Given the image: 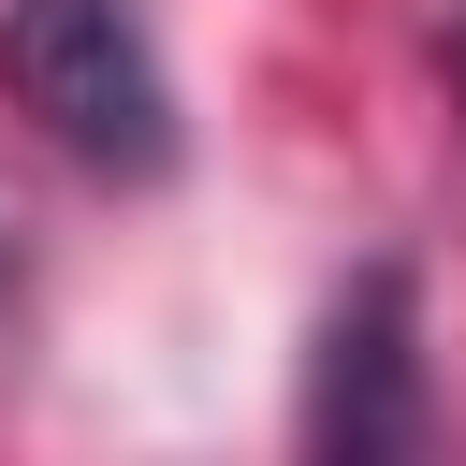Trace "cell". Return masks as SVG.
<instances>
[{"mask_svg": "<svg viewBox=\"0 0 466 466\" xmlns=\"http://www.w3.org/2000/svg\"><path fill=\"white\" fill-rule=\"evenodd\" d=\"M437 73H451V116H466V15L437 29Z\"/></svg>", "mask_w": 466, "mask_h": 466, "instance_id": "obj_3", "label": "cell"}, {"mask_svg": "<svg viewBox=\"0 0 466 466\" xmlns=\"http://www.w3.org/2000/svg\"><path fill=\"white\" fill-rule=\"evenodd\" d=\"M437 437V393H422V291L408 262H364L320 320V364H306V451L320 466H408Z\"/></svg>", "mask_w": 466, "mask_h": 466, "instance_id": "obj_2", "label": "cell"}, {"mask_svg": "<svg viewBox=\"0 0 466 466\" xmlns=\"http://www.w3.org/2000/svg\"><path fill=\"white\" fill-rule=\"evenodd\" d=\"M0 291H15V248H0Z\"/></svg>", "mask_w": 466, "mask_h": 466, "instance_id": "obj_4", "label": "cell"}, {"mask_svg": "<svg viewBox=\"0 0 466 466\" xmlns=\"http://www.w3.org/2000/svg\"><path fill=\"white\" fill-rule=\"evenodd\" d=\"M0 87L87 175H175V87L131 0H0Z\"/></svg>", "mask_w": 466, "mask_h": 466, "instance_id": "obj_1", "label": "cell"}]
</instances>
